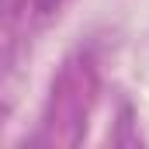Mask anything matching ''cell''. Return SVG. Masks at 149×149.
Instances as JSON below:
<instances>
[{"label": "cell", "instance_id": "1", "mask_svg": "<svg viewBox=\"0 0 149 149\" xmlns=\"http://www.w3.org/2000/svg\"><path fill=\"white\" fill-rule=\"evenodd\" d=\"M52 7V0H38V10H49Z\"/></svg>", "mask_w": 149, "mask_h": 149}]
</instances>
